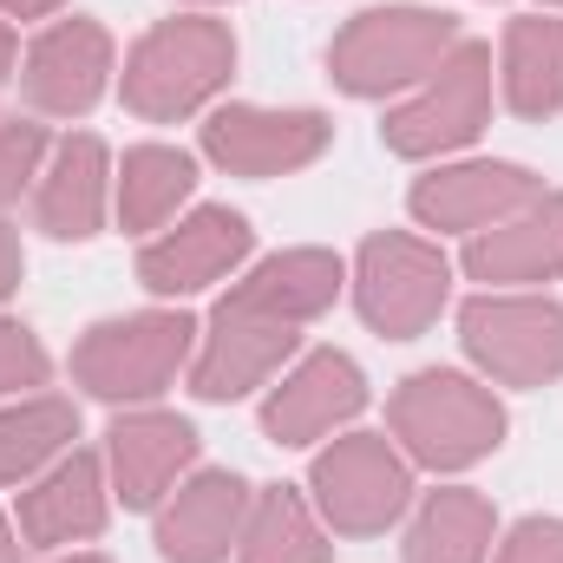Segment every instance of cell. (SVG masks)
<instances>
[{"label": "cell", "instance_id": "1", "mask_svg": "<svg viewBox=\"0 0 563 563\" xmlns=\"http://www.w3.org/2000/svg\"><path fill=\"white\" fill-rule=\"evenodd\" d=\"M459 46V20L432 7H367L328 46V73L354 99H387L400 86H426L439 59Z\"/></svg>", "mask_w": 563, "mask_h": 563}, {"label": "cell", "instance_id": "2", "mask_svg": "<svg viewBox=\"0 0 563 563\" xmlns=\"http://www.w3.org/2000/svg\"><path fill=\"white\" fill-rule=\"evenodd\" d=\"M230 66H236V40L223 20H203V13L164 20L125 59V106L151 125L184 119L230 79Z\"/></svg>", "mask_w": 563, "mask_h": 563}, {"label": "cell", "instance_id": "3", "mask_svg": "<svg viewBox=\"0 0 563 563\" xmlns=\"http://www.w3.org/2000/svg\"><path fill=\"white\" fill-rule=\"evenodd\" d=\"M387 420H394V439L407 445V459H420L432 472L478 465V459L498 452V439H505V407H498L478 380L445 374V367L413 374V380L394 394Z\"/></svg>", "mask_w": 563, "mask_h": 563}, {"label": "cell", "instance_id": "4", "mask_svg": "<svg viewBox=\"0 0 563 563\" xmlns=\"http://www.w3.org/2000/svg\"><path fill=\"white\" fill-rule=\"evenodd\" d=\"M465 354L505 387H544L563 374V301L551 295H472L459 308Z\"/></svg>", "mask_w": 563, "mask_h": 563}, {"label": "cell", "instance_id": "5", "mask_svg": "<svg viewBox=\"0 0 563 563\" xmlns=\"http://www.w3.org/2000/svg\"><path fill=\"white\" fill-rule=\"evenodd\" d=\"M190 334H197L190 314H125V321H99L73 347V374L99 400H151L190 361Z\"/></svg>", "mask_w": 563, "mask_h": 563}, {"label": "cell", "instance_id": "6", "mask_svg": "<svg viewBox=\"0 0 563 563\" xmlns=\"http://www.w3.org/2000/svg\"><path fill=\"white\" fill-rule=\"evenodd\" d=\"M485 112H492V53L478 40H459L420 92L387 112L380 139L400 157H439V151H459L478 139Z\"/></svg>", "mask_w": 563, "mask_h": 563}, {"label": "cell", "instance_id": "7", "mask_svg": "<svg viewBox=\"0 0 563 563\" xmlns=\"http://www.w3.org/2000/svg\"><path fill=\"white\" fill-rule=\"evenodd\" d=\"M413 498V465L394 452L387 432H347L314 459V505L334 531L374 538L387 531Z\"/></svg>", "mask_w": 563, "mask_h": 563}, {"label": "cell", "instance_id": "8", "mask_svg": "<svg viewBox=\"0 0 563 563\" xmlns=\"http://www.w3.org/2000/svg\"><path fill=\"white\" fill-rule=\"evenodd\" d=\"M295 341H301V321H288L282 308L256 301L236 282L217 301V314H210V334H203V354H197V374H190L197 400H243V394H256L295 354Z\"/></svg>", "mask_w": 563, "mask_h": 563}, {"label": "cell", "instance_id": "9", "mask_svg": "<svg viewBox=\"0 0 563 563\" xmlns=\"http://www.w3.org/2000/svg\"><path fill=\"white\" fill-rule=\"evenodd\" d=\"M445 282H452V269H445V256L432 243L387 230V236H367V250H361L354 301H361L367 328H380L387 341H413L439 321Z\"/></svg>", "mask_w": 563, "mask_h": 563}, {"label": "cell", "instance_id": "10", "mask_svg": "<svg viewBox=\"0 0 563 563\" xmlns=\"http://www.w3.org/2000/svg\"><path fill=\"white\" fill-rule=\"evenodd\" d=\"M334 139V125L321 112H263V106H223L203 125V151L236 170V177H282L314 164Z\"/></svg>", "mask_w": 563, "mask_h": 563}, {"label": "cell", "instance_id": "11", "mask_svg": "<svg viewBox=\"0 0 563 563\" xmlns=\"http://www.w3.org/2000/svg\"><path fill=\"white\" fill-rule=\"evenodd\" d=\"M106 79H112V40H106L99 20H59V26H46L33 40V53H26V73H20L26 106L46 112V119H86L99 106Z\"/></svg>", "mask_w": 563, "mask_h": 563}, {"label": "cell", "instance_id": "12", "mask_svg": "<svg viewBox=\"0 0 563 563\" xmlns=\"http://www.w3.org/2000/svg\"><path fill=\"white\" fill-rule=\"evenodd\" d=\"M250 243H256V230H250L236 210L203 203V210H190L170 236L144 243L139 282L151 295H197V288H210V282L230 276V269L250 256Z\"/></svg>", "mask_w": 563, "mask_h": 563}, {"label": "cell", "instance_id": "13", "mask_svg": "<svg viewBox=\"0 0 563 563\" xmlns=\"http://www.w3.org/2000/svg\"><path fill=\"white\" fill-rule=\"evenodd\" d=\"M361 407H367V380H361V367H354L347 354L321 347V354H308L276 394L263 400V432H269L276 445H314L321 432L347 426Z\"/></svg>", "mask_w": 563, "mask_h": 563}, {"label": "cell", "instance_id": "14", "mask_svg": "<svg viewBox=\"0 0 563 563\" xmlns=\"http://www.w3.org/2000/svg\"><path fill=\"white\" fill-rule=\"evenodd\" d=\"M538 190V177L525 164H452V170H432L413 184V217L426 230H492L505 223L511 210H525Z\"/></svg>", "mask_w": 563, "mask_h": 563}, {"label": "cell", "instance_id": "15", "mask_svg": "<svg viewBox=\"0 0 563 563\" xmlns=\"http://www.w3.org/2000/svg\"><path fill=\"white\" fill-rule=\"evenodd\" d=\"M243 518H250V485L236 472H197L164 505L157 551L164 563H223L230 544L243 538Z\"/></svg>", "mask_w": 563, "mask_h": 563}, {"label": "cell", "instance_id": "16", "mask_svg": "<svg viewBox=\"0 0 563 563\" xmlns=\"http://www.w3.org/2000/svg\"><path fill=\"white\" fill-rule=\"evenodd\" d=\"M465 276L472 282H551L563 276V190L531 197L505 223L478 230L465 243Z\"/></svg>", "mask_w": 563, "mask_h": 563}, {"label": "cell", "instance_id": "17", "mask_svg": "<svg viewBox=\"0 0 563 563\" xmlns=\"http://www.w3.org/2000/svg\"><path fill=\"white\" fill-rule=\"evenodd\" d=\"M106 459H112L119 498L132 511H151L177 485V472L197 459V432H190V420H177V413H125V420L106 432Z\"/></svg>", "mask_w": 563, "mask_h": 563}, {"label": "cell", "instance_id": "18", "mask_svg": "<svg viewBox=\"0 0 563 563\" xmlns=\"http://www.w3.org/2000/svg\"><path fill=\"white\" fill-rule=\"evenodd\" d=\"M106 531V472L92 452L59 459L26 498H20V538L53 551V544H79Z\"/></svg>", "mask_w": 563, "mask_h": 563}, {"label": "cell", "instance_id": "19", "mask_svg": "<svg viewBox=\"0 0 563 563\" xmlns=\"http://www.w3.org/2000/svg\"><path fill=\"white\" fill-rule=\"evenodd\" d=\"M40 230L59 236V243H86L99 236V217H106V144L99 139H66L53 151V170L40 177Z\"/></svg>", "mask_w": 563, "mask_h": 563}, {"label": "cell", "instance_id": "20", "mask_svg": "<svg viewBox=\"0 0 563 563\" xmlns=\"http://www.w3.org/2000/svg\"><path fill=\"white\" fill-rule=\"evenodd\" d=\"M505 99L518 119L563 112V20L525 13L505 26Z\"/></svg>", "mask_w": 563, "mask_h": 563}, {"label": "cell", "instance_id": "21", "mask_svg": "<svg viewBox=\"0 0 563 563\" xmlns=\"http://www.w3.org/2000/svg\"><path fill=\"white\" fill-rule=\"evenodd\" d=\"M236 563H328V538H321L308 498L288 485H269L263 498H250Z\"/></svg>", "mask_w": 563, "mask_h": 563}, {"label": "cell", "instance_id": "22", "mask_svg": "<svg viewBox=\"0 0 563 563\" xmlns=\"http://www.w3.org/2000/svg\"><path fill=\"white\" fill-rule=\"evenodd\" d=\"M492 558V505L478 492H432L407 531V563H485Z\"/></svg>", "mask_w": 563, "mask_h": 563}, {"label": "cell", "instance_id": "23", "mask_svg": "<svg viewBox=\"0 0 563 563\" xmlns=\"http://www.w3.org/2000/svg\"><path fill=\"white\" fill-rule=\"evenodd\" d=\"M190 190H197V164L184 151L139 144V151H125V170H119V223L125 230H157Z\"/></svg>", "mask_w": 563, "mask_h": 563}, {"label": "cell", "instance_id": "24", "mask_svg": "<svg viewBox=\"0 0 563 563\" xmlns=\"http://www.w3.org/2000/svg\"><path fill=\"white\" fill-rule=\"evenodd\" d=\"M79 439V407L73 400H20L0 413V485L33 478L40 465H53L66 445Z\"/></svg>", "mask_w": 563, "mask_h": 563}, {"label": "cell", "instance_id": "25", "mask_svg": "<svg viewBox=\"0 0 563 563\" xmlns=\"http://www.w3.org/2000/svg\"><path fill=\"white\" fill-rule=\"evenodd\" d=\"M40 151H46V132L33 119H7L0 125V210L26 190V177L40 170Z\"/></svg>", "mask_w": 563, "mask_h": 563}, {"label": "cell", "instance_id": "26", "mask_svg": "<svg viewBox=\"0 0 563 563\" xmlns=\"http://www.w3.org/2000/svg\"><path fill=\"white\" fill-rule=\"evenodd\" d=\"M46 347L33 341V328L20 321H0V394H20V387H40L46 380Z\"/></svg>", "mask_w": 563, "mask_h": 563}, {"label": "cell", "instance_id": "27", "mask_svg": "<svg viewBox=\"0 0 563 563\" xmlns=\"http://www.w3.org/2000/svg\"><path fill=\"white\" fill-rule=\"evenodd\" d=\"M498 563H563V518H525L505 538Z\"/></svg>", "mask_w": 563, "mask_h": 563}, {"label": "cell", "instance_id": "28", "mask_svg": "<svg viewBox=\"0 0 563 563\" xmlns=\"http://www.w3.org/2000/svg\"><path fill=\"white\" fill-rule=\"evenodd\" d=\"M20 269H26V256H20V236H13V230L0 223V301H7L13 288H20Z\"/></svg>", "mask_w": 563, "mask_h": 563}, {"label": "cell", "instance_id": "29", "mask_svg": "<svg viewBox=\"0 0 563 563\" xmlns=\"http://www.w3.org/2000/svg\"><path fill=\"white\" fill-rule=\"evenodd\" d=\"M59 0H0V13H13V20H40V13H53Z\"/></svg>", "mask_w": 563, "mask_h": 563}, {"label": "cell", "instance_id": "30", "mask_svg": "<svg viewBox=\"0 0 563 563\" xmlns=\"http://www.w3.org/2000/svg\"><path fill=\"white\" fill-rule=\"evenodd\" d=\"M7 79H13V33L0 26V86H7Z\"/></svg>", "mask_w": 563, "mask_h": 563}, {"label": "cell", "instance_id": "31", "mask_svg": "<svg viewBox=\"0 0 563 563\" xmlns=\"http://www.w3.org/2000/svg\"><path fill=\"white\" fill-rule=\"evenodd\" d=\"M0 563H20V544H13V531H7V518H0Z\"/></svg>", "mask_w": 563, "mask_h": 563}, {"label": "cell", "instance_id": "32", "mask_svg": "<svg viewBox=\"0 0 563 563\" xmlns=\"http://www.w3.org/2000/svg\"><path fill=\"white\" fill-rule=\"evenodd\" d=\"M59 563H106V558H59Z\"/></svg>", "mask_w": 563, "mask_h": 563}, {"label": "cell", "instance_id": "33", "mask_svg": "<svg viewBox=\"0 0 563 563\" xmlns=\"http://www.w3.org/2000/svg\"><path fill=\"white\" fill-rule=\"evenodd\" d=\"M551 7H563V0H551Z\"/></svg>", "mask_w": 563, "mask_h": 563}]
</instances>
